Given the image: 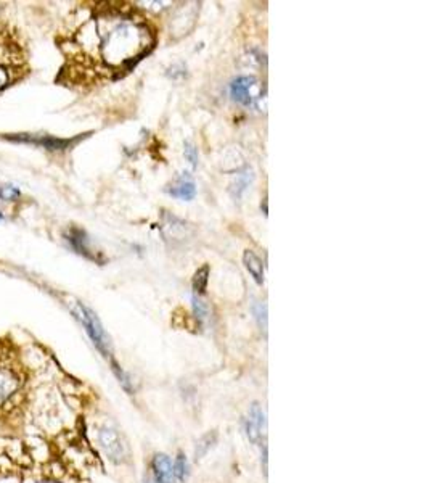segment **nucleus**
<instances>
[{"mask_svg": "<svg viewBox=\"0 0 429 483\" xmlns=\"http://www.w3.org/2000/svg\"><path fill=\"white\" fill-rule=\"evenodd\" d=\"M153 44L150 31L134 17L116 10H98L84 20L66 42L65 50H70L66 68L118 78L150 54Z\"/></svg>", "mask_w": 429, "mask_h": 483, "instance_id": "nucleus-1", "label": "nucleus"}, {"mask_svg": "<svg viewBox=\"0 0 429 483\" xmlns=\"http://www.w3.org/2000/svg\"><path fill=\"white\" fill-rule=\"evenodd\" d=\"M28 71L24 42L10 26L0 24V92L20 82Z\"/></svg>", "mask_w": 429, "mask_h": 483, "instance_id": "nucleus-2", "label": "nucleus"}, {"mask_svg": "<svg viewBox=\"0 0 429 483\" xmlns=\"http://www.w3.org/2000/svg\"><path fill=\"white\" fill-rule=\"evenodd\" d=\"M26 370L12 348L0 343V416L13 411L23 400Z\"/></svg>", "mask_w": 429, "mask_h": 483, "instance_id": "nucleus-3", "label": "nucleus"}, {"mask_svg": "<svg viewBox=\"0 0 429 483\" xmlns=\"http://www.w3.org/2000/svg\"><path fill=\"white\" fill-rule=\"evenodd\" d=\"M74 315L81 324L86 329V332L89 333L90 340L93 342L95 347H97L100 352H102L105 356H110V342L107 333H105L102 324H100L98 317L93 315V311H90L87 306H84L81 303H77L74 308Z\"/></svg>", "mask_w": 429, "mask_h": 483, "instance_id": "nucleus-4", "label": "nucleus"}, {"mask_svg": "<svg viewBox=\"0 0 429 483\" xmlns=\"http://www.w3.org/2000/svg\"><path fill=\"white\" fill-rule=\"evenodd\" d=\"M230 95L233 102L243 107H259L262 99V89L259 86L257 78L240 76L233 79L230 84Z\"/></svg>", "mask_w": 429, "mask_h": 483, "instance_id": "nucleus-5", "label": "nucleus"}, {"mask_svg": "<svg viewBox=\"0 0 429 483\" xmlns=\"http://www.w3.org/2000/svg\"><path fill=\"white\" fill-rule=\"evenodd\" d=\"M98 442L102 445L105 454L113 461V463H121L126 458V447L123 440L111 427H102L98 432Z\"/></svg>", "mask_w": 429, "mask_h": 483, "instance_id": "nucleus-6", "label": "nucleus"}, {"mask_svg": "<svg viewBox=\"0 0 429 483\" xmlns=\"http://www.w3.org/2000/svg\"><path fill=\"white\" fill-rule=\"evenodd\" d=\"M7 139L13 142L21 143H34V145H42L47 150H63V148L71 147V143L76 142L77 139H57L52 136H31V134H18L13 137H7Z\"/></svg>", "mask_w": 429, "mask_h": 483, "instance_id": "nucleus-7", "label": "nucleus"}, {"mask_svg": "<svg viewBox=\"0 0 429 483\" xmlns=\"http://www.w3.org/2000/svg\"><path fill=\"white\" fill-rule=\"evenodd\" d=\"M169 195L172 197L180 199V200H193L195 195H197V185H195V180L192 179L188 173H182V176H179L176 179V182L172 185H169L166 189Z\"/></svg>", "mask_w": 429, "mask_h": 483, "instance_id": "nucleus-8", "label": "nucleus"}, {"mask_svg": "<svg viewBox=\"0 0 429 483\" xmlns=\"http://www.w3.org/2000/svg\"><path fill=\"white\" fill-rule=\"evenodd\" d=\"M66 240L70 242V245L76 250L79 254H84V257L89 258V259H97V257L92 253V250L89 248V238L86 236V232L81 231V229H76V227H73V229L66 233Z\"/></svg>", "mask_w": 429, "mask_h": 483, "instance_id": "nucleus-9", "label": "nucleus"}, {"mask_svg": "<svg viewBox=\"0 0 429 483\" xmlns=\"http://www.w3.org/2000/svg\"><path fill=\"white\" fill-rule=\"evenodd\" d=\"M156 483H171L172 480V463L166 454H156L153 461Z\"/></svg>", "mask_w": 429, "mask_h": 483, "instance_id": "nucleus-10", "label": "nucleus"}, {"mask_svg": "<svg viewBox=\"0 0 429 483\" xmlns=\"http://www.w3.org/2000/svg\"><path fill=\"white\" fill-rule=\"evenodd\" d=\"M243 263H245L246 269L250 271L253 279L256 280L257 284H262L264 282V263H262V259L259 258L254 252L246 250L245 254H243Z\"/></svg>", "mask_w": 429, "mask_h": 483, "instance_id": "nucleus-11", "label": "nucleus"}, {"mask_svg": "<svg viewBox=\"0 0 429 483\" xmlns=\"http://www.w3.org/2000/svg\"><path fill=\"white\" fill-rule=\"evenodd\" d=\"M208 279H209V266L208 264H204V266H201L193 275L195 295L200 296L204 294L206 287H208Z\"/></svg>", "mask_w": 429, "mask_h": 483, "instance_id": "nucleus-12", "label": "nucleus"}, {"mask_svg": "<svg viewBox=\"0 0 429 483\" xmlns=\"http://www.w3.org/2000/svg\"><path fill=\"white\" fill-rule=\"evenodd\" d=\"M172 474H174V477H176L179 482H183L185 479H187V475H188V463H187V458H185L183 454H179L177 456L176 463H174V467H172Z\"/></svg>", "mask_w": 429, "mask_h": 483, "instance_id": "nucleus-13", "label": "nucleus"}, {"mask_svg": "<svg viewBox=\"0 0 429 483\" xmlns=\"http://www.w3.org/2000/svg\"><path fill=\"white\" fill-rule=\"evenodd\" d=\"M216 433H206L203 438L198 442V447H197V459H201L203 456L208 453V451L214 447L216 443Z\"/></svg>", "mask_w": 429, "mask_h": 483, "instance_id": "nucleus-14", "label": "nucleus"}, {"mask_svg": "<svg viewBox=\"0 0 429 483\" xmlns=\"http://www.w3.org/2000/svg\"><path fill=\"white\" fill-rule=\"evenodd\" d=\"M193 311L198 321H204L206 317H208V306H206L204 301L197 295L193 296Z\"/></svg>", "mask_w": 429, "mask_h": 483, "instance_id": "nucleus-15", "label": "nucleus"}, {"mask_svg": "<svg viewBox=\"0 0 429 483\" xmlns=\"http://www.w3.org/2000/svg\"><path fill=\"white\" fill-rule=\"evenodd\" d=\"M21 197V192L20 189L13 187V185H2L0 187V199L5 200V201H13Z\"/></svg>", "mask_w": 429, "mask_h": 483, "instance_id": "nucleus-16", "label": "nucleus"}, {"mask_svg": "<svg viewBox=\"0 0 429 483\" xmlns=\"http://www.w3.org/2000/svg\"><path fill=\"white\" fill-rule=\"evenodd\" d=\"M261 427L257 426V424H254L253 421H250V419H246V433H248V437H250V440L253 443H261Z\"/></svg>", "mask_w": 429, "mask_h": 483, "instance_id": "nucleus-17", "label": "nucleus"}, {"mask_svg": "<svg viewBox=\"0 0 429 483\" xmlns=\"http://www.w3.org/2000/svg\"><path fill=\"white\" fill-rule=\"evenodd\" d=\"M254 315H256L259 327H261L262 331L266 332L267 331V306L266 305H256L254 306Z\"/></svg>", "mask_w": 429, "mask_h": 483, "instance_id": "nucleus-18", "label": "nucleus"}, {"mask_svg": "<svg viewBox=\"0 0 429 483\" xmlns=\"http://www.w3.org/2000/svg\"><path fill=\"white\" fill-rule=\"evenodd\" d=\"M185 158L190 161L193 168L198 166V148L192 142H185Z\"/></svg>", "mask_w": 429, "mask_h": 483, "instance_id": "nucleus-19", "label": "nucleus"}, {"mask_svg": "<svg viewBox=\"0 0 429 483\" xmlns=\"http://www.w3.org/2000/svg\"><path fill=\"white\" fill-rule=\"evenodd\" d=\"M250 171H245V173H243V174H240V176H238V180H236V197H240V195H241V192H243V190H245L246 187H248V184H250V180H251V176H250Z\"/></svg>", "mask_w": 429, "mask_h": 483, "instance_id": "nucleus-20", "label": "nucleus"}, {"mask_svg": "<svg viewBox=\"0 0 429 483\" xmlns=\"http://www.w3.org/2000/svg\"><path fill=\"white\" fill-rule=\"evenodd\" d=\"M185 74H187V70H185L183 65H174L169 68V71H167V76L172 79H180V78H183Z\"/></svg>", "mask_w": 429, "mask_h": 483, "instance_id": "nucleus-21", "label": "nucleus"}, {"mask_svg": "<svg viewBox=\"0 0 429 483\" xmlns=\"http://www.w3.org/2000/svg\"><path fill=\"white\" fill-rule=\"evenodd\" d=\"M113 370H114V374L118 375V379H119L121 384L124 385V389H126L127 391H130V384H129V379H127V375L123 373V370H121V368H119L118 364L114 363V361H113Z\"/></svg>", "mask_w": 429, "mask_h": 483, "instance_id": "nucleus-22", "label": "nucleus"}, {"mask_svg": "<svg viewBox=\"0 0 429 483\" xmlns=\"http://www.w3.org/2000/svg\"><path fill=\"white\" fill-rule=\"evenodd\" d=\"M0 483H20V479L15 474H0Z\"/></svg>", "mask_w": 429, "mask_h": 483, "instance_id": "nucleus-23", "label": "nucleus"}, {"mask_svg": "<svg viewBox=\"0 0 429 483\" xmlns=\"http://www.w3.org/2000/svg\"><path fill=\"white\" fill-rule=\"evenodd\" d=\"M262 458H264V472L267 474V447L264 445V448H262Z\"/></svg>", "mask_w": 429, "mask_h": 483, "instance_id": "nucleus-24", "label": "nucleus"}, {"mask_svg": "<svg viewBox=\"0 0 429 483\" xmlns=\"http://www.w3.org/2000/svg\"><path fill=\"white\" fill-rule=\"evenodd\" d=\"M37 483H58L55 480H40V482H37Z\"/></svg>", "mask_w": 429, "mask_h": 483, "instance_id": "nucleus-25", "label": "nucleus"}, {"mask_svg": "<svg viewBox=\"0 0 429 483\" xmlns=\"http://www.w3.org/2000/svg\"><path fill=\"white\" fill-rule=\"evenodd\" d=\"M3 219V215L2 213H0V221H2Z\"/></svg>", "mask_w": 429, "mask_h": 483, "instance_id": "nucleus-26", "label": "nucleus"}]
</instances>
